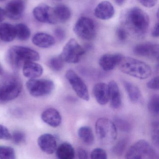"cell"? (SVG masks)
Masks as SVG:
<instances>
[{
  "instance_id": "obj_18",
  "label": "cell",
  "mask_w": 159,
  "mask_h": 159,
  "mask_svg": "<svg viewBox=\"0 0 159 159\" xmlns=\"http://www.w3.org/2000/svg\"><path fill=\"white\" fill-rule=\"evenodd\" d=\"M93 94L97 102L101 105H105L108 102V86L104 83L97 84L93 88Z\"/></svg>"
},
{
  "instance_id": "obj_26",
  "label": "cell",
  "mask_w": 159,
  "mask_h": 159,
  "mask_svg": "<svg viewBox=\"0 0 159 159\" xmlns=\"http://www.w3.org/2000/svg\"><path fill=\"white\" fill-rule=\"evenodd\" d=\"M79 137L85 144L91 145L94 141V136L93 131L88 126H82L78 130Z\"/></svg>"
},
{
  "instance_id": "obj_23",
  "label": "cell",
  "mask_w": 159,
  "mask_h": 159,
  "mask_svg": "<svg viewBox=\"0 0 159 159\" xmlns=\"http://www.w3.org/2000/svg\"><path fill=\"white\" fill-rule=\"evenodd\" d=\"M16 37L15 26L8 23L0 25V39L5 42H11Z\"/></svg>"
},
{
  "instance_id": "obj_40",
  "label": "cell",
  "mask_w": 159,
  "mask_h": 159,
  "mask_svg": "<svg viewBox=\"0 0 159 159\" xmlns=\"http://www.w3.org/2000/svg\"><path fill=\"white\" fill-rule=\"evenodd\" d=\"M55 35L57 39L62 41L65 39L66 32L63 29L61 28H57L55 30Z\"/></svg>"
},
{
  "instance_id": "obj_24",
  "label": "cell",
  "mask_w": 159,
  "mask_h": 159,
  "mask_svg": "<svg viewBox=\"0 0 159 159\" xmlns=\"http://www.w3.org/2000/svg\"><path fill=\"white\" fill-rule=\"evenodd\" d=\"M56 156L60 159H72L75 155V151L71 144L64 142L57 148Z\"/></svg>"
},
{
  "instance_id": "obj_14",
  "label": "cell",
  "mask_w": 159,
  "mask_h": 159,
  "mask_svg": "<svg viewBox=\"0 0 159 159\" xmlns=\"http://www.w3.org/2000/svg\"><path fill=\"white\" fill-rule=\"evenodd\" d=\"M38 145L41 149L47 154L53 153L57 148V142L54 136L50 134H45L38 139Z\"/></svg>"
},
{
  "instance_id": "obj_45",
  "label": "cell",
  "mask_w": 159,
  "mask_h": 159,
  "mask_svg": "<svg viewBox=\"0 0 159 159\" xmlns=\"http://www.w3.org/2000/svg\"><path fill=\"white\" fill-rule=\"evenodd\" d=\"M2 72V69L1 66V65H0V75L1 74Z\"/></svg>"
},
{
  "instance_id": "obj_10",
  "label": "cell",
  "mask_w": 159,
  "mask_h": 159,
  "mask_svg": "<svg viewBox=\"0 0 159 159\" xmlns=\"http://www.w3.org/2000/svg\"><path fill=\"white\" fill-rule=\"evenodd\" d=\"M66 77L78 97L85 101H89V92L82 79L72 70L67 71Z\"/></svg>"
},
{
  "instance_id": "obj_9",
  "label": "cell",
  "mask_w": 159,
  "mask_h": 159,
  "mask_svg": "<svg viewBox=\"0 0 159 159\" xmlns=\"http://www.w3.org/2000/svg\"><path fill=\"white\" fill-rule=\"evenodd\" d=\"M73 31L80 39L85 40H91L95 36V24L91 18L82 16L75 23Z\"/></svg>"
},
{
  "instance_id": "obj_30",
  "label": "cell",
  "mask_w": 159,
  "mask_h": 159,
  "mask_svg": "<svg viewBox=\"0 0 159 159\" xmlns=\"http://www.w3.org/2000/svg\"><path fill=\"white\" fill-rule=\"evenodd\" d=\"M129 139L127 138L120 139L114 146L112 149V152L113 154L118 156L121 155L125 151V149L128 145Z\"/></svg>"
},
{
  "instance_id": "obj_38",
  "label": "cell",
  "mask_w": 159,
  "mask_h": 159,
  "mask_svg": "<svg viewBox=\"0 0 159 159\" xmlns=\"http://www.w3.org/2000/svg\"><path fill=\"white\" fill-rule=\"evenodd\" d=\"M147 87L150 89L154 90H159V77L152 78L147 84Z\"/></svg>"
},
{
  "instance_id": "obj_25",
  "label": "cell",
  "mask_w": 159,
  "mask_h": 159,
  "mask_svg": "<svg viewBox=\"0 0 159 159\" xmlns=\"http://www.w3.org/2000/svg\"><path fill=\"white\" fill-rule=\"evenodd\" d=\"M54 11L58 23H66L71 17V11L66 5L59 4L54 8Z\"/></svg>"
},
{
  "instance_id": "obj_34",
  "label": "cell",
  "mask_w": 159,
  "mask_h": 159,
  "mask_svg": "<svg viewBox=\"0 0 159 159\" xmlns=\"http://www.w3.org/2000/svg\"><path fill=\"white\" fill-rule=\"evenodd\" d=\"M11 139L15 144L19 145L25 141L26 136L22 131H15L12 134Z\"/></svg>"
},
{
  "instance_id": "obj_8",
  "label": "cell",
  "mask_w": 159,
  "mask_h": 159,
  "mask_svg": "<svg viewBox=\"0 0 159 159\" xmlns=\"http://www.w3.org/2000/svg\"><path fill=\"white\" fill-rule=\"evenodd\" d=\"M84 53V49L75 39H71L64 46L60 55L64 62L76 64L80 61Z\"/></svg>"
},
{
  "instance_id": "obj_16",
  "label": "cell",
  "mask_w": 159,
  "mask_h": 159,
  "mask_svg": "<svg viewBox=\"0 0 159 159\" xmlns=\"http://www.w3.org/2000/svg\"><path fill=\"white\" fill-rule=\"evenodd\" d=\"M94 14L98 19L107 20L113 17L115 14V10L111 2L107 1H104L98 4L95 9Z\"/></svg>"
},
{
  "instance_id": "obj_4",
  "label": "cell",
  "mask_w": 159,
  "mask_h": 159,
  "mask_svg": "<svg viewBox=\"0 0 159 159\" xmlns=\"http://www.w3.org/2000/svg\"><path fill=\"white\" fill-rule=\"evenodd\" d=\"M22 82L13 74L3 76L0 80V102L5 103L16 98L22 92Z\"/></svg>"
},
{
  "instance_id": "obj_42",
  "label": "cell",
  "mask_w": 159,
  "mask_h": 159,
  "mask_svg": "<svg viewBox=\"0 0 159 159\" xmlns=\"http://www.w3.org/2000/svg\"><path fill=\"white\" fill-rule=\"evenodd\" d=\"M152 35L154 38H158L159 36V22H157L153 27L152 32Z\"/></svg>"
},
{
  "instance_id": "obj_20",
  "label": "cell",
  "mask_w": 159,
  "mask_h": 159,
  "mask_svg": "<svg viewBox=\"0 0 159 159\" xmlns=\"http://www.w3.org/2000/svg\"><path fill=\"white\" fill-rule=\"evenodd\" d=\"M43 71V68L42 66L34 61L27 62L23 66L24 76L30 79H36L40 77Z\"/></svg>"
},
{
  "instance_id": "obj_5",
  "label": "cell",
  "mask_w": 159,
  "mask_h": 159,
  "mask_svg": "<svg viewBox=\"0 0 159 159\" xmlns=\"http://www.w3.org/2000/svg\"><path fill=\"white\" fill-rule=\"evenodd\" d=\"M95 130L98 140L104 145L111 144L117 139V127L114 122L107 118H101L97 120Z\"/></svg>"
},
{
  "instance_id": "obj_37",
  "label": "cell",
  "mask_w": 159,
  "mask_h": 159,
  "mask_svg": "<svg viewBox=\"0 0 159 159\" xmlns=\"http://www.w3.org/2000/svg\"><path fill=\"white\" fill-rule=\"evenodd\" d=\"M116 36L120 41H125L127 39L128 34L121 26L117 28L116 31Z\"/></svg>"
},
{
  "instance_id": "obj_41",
  "label": "cell",
  "mask_w": 159,
  "mask_h": 159,
  "mask_svg": "<svg viewBox=\"0 0 159 159\" xmlns=\"http://www.w3.org/2000/svg\"><path fill=\"white\" fill-rule=\"evenodd\" d=\"M77 155L79 159H87L88 152L86 150L81 147L78 148L77 151Z\"/></svg>"
},
{
  "instance_id": "obj_33",
  "label": "cell",
  "mask_w": 159,
  "mask_h": 159,
  "mask_svg": "<svg viewBox=\"0 0 159 159\" xmlns=\"http://www.w3.org/2000/svg\"><path fill=\"white\" fill-rule=\"evenodd\" d=\"M151 134L152 142L156 147H159V123L158 121L152 123Z\"/></svg>"
},
{
  "instance_id": "obj_35",
  "label": "cell",
  "mask_w": 159,
  "mask_h": 159,
  "mask_svg": "<svg viewBox=\"0 0 159 159\" xmlns=\"http://www.w3.org/2000/svg\"><path fill=\"white\" fill-rule=\"evenodd\" d=\"M92 159H107V153L105 150L100 148L94 149L91 153Z\"/></svg>"
},
{
  "instance_id": "obj_43",
  "label": "cell",
  "mask_w": 159,
  "mask_h": 159,
  "mask_svg": "<svg viewBox=\"0 0 159 159\" xmlns=\"http://www.w3.org/2000/svg\"><path fill=\"white\" fill-rule=\"evenodd\" d=\"M5 16V11L0 7V23H2L4 20Z\"/></svg>"
},
{
  "instance_id": "obj_28",
  "label": "cell",
  "mask_w": 159,
  "mask_h": 159,
  "mask_svg": "<svg viewBox=\"0 0 159 159\" xmlns=\"http://www.w3.org/2000/svg\"><path fill=\"white\" fill-rule=\"evenodd\" d=\"M114 122L116 127L121 131L128 133L132 130V126L131 123L123 118L119 117H115L114 119Z\"/></svg>"
},
{
  "instance_id": "obj_36",
  "label": "cell",
  "mask_w": 159,
  "mask_h": 159,
  "mask_svg": "<svg viewBox=\"0 0 159 159\" xmlns=\"http://www.w3.org/2000/svg\"><path fill=\"white\" fill-rule=\"evenodd\" d=\"M11 137L12 135L8 128L4 125L0 124V139L9 140L11 139Z\"/></svg>"
},
{
  "instance_id": "obj_31",
  "label": "cell",
  "mask_w": 159,
  "mask_h": 159,
  "mask_svg": "<svg viewBox=\"0 0 159 159\" xmlns=\"http://www.w3.org/2000/svg\"><path fill=\"white\" fill-rule=\"evenodd\" d=\"M148 108L152 114L155 115L159 114V98L158 94L151 96L148 103Z\"/></svg>"
},
{
  "instance_id": "obj_29",
  "label": "cell",
  "mask_w": 159,
  "mask_h": 159,
  "mask_svg": "<svg viewBox=\"0 0 159 159\" xmlns=\"http://www.w3.org/2000/svg\"><path fill=\"white\" fill-rule=\"evenodd\" d=\"M64 60L59 55L51 58L48 62V66L53 71H59L64 67Z\"/></svg>"
},
{
  "instance_id": "obj_22",
  "label": "cell",
  "mask_w": 159,
  "mask_h": 159,
  "mask_svg": "<svg viewBox=\"0 0 159 159\" xmlns=\"http://www.w3.org/2000/svg\"><path fill=\"white\" fill-rule=\"evenodd\" d=\"M124 86L131 102L134 103H140L142 102L143 98L141 92L136 85L130 82L125 81Z\"/></svg>"
},
{
  "instance_id": "obj_21",
  "label": "cell",
  "mask_w": 159,
  "mask_h": 159,
  "mask_svg": "<svg viewBox=\"0 0 159 159\" xmlns=\"http://www.w3.org/2000/svg\"><path fill=\"white\" fill-rule=\"evenodd\" d=\"M32 42L36 46L40 48H48L55 43L54 38L45 33H38L33 37Z\"/></svg>"
},
{
  "instance_id": "obj_2",
  "label": "cell",
  "mask_w": 159,
  "mask_h": 159,
  "mask_svg": "<svg viewBox=\"0 0 159 159\" xmlns=\"http://www.w3.org/2000/svg\"><path fill=\"white\" fill-rule=\"evenodd\" d=\"M118 66L123 73L140 80L148 79L152 74L151 68L148 64L128 57H123Z\"/></svg>"
},
{
  "instance_id": "obj_44",
  "label": "cell",
  "mask_w": 159,
  "mask_h": 159,
  "mask_svg": "<svg viewBox=\"0 0 159 159\" xmlns=\"http://www.w3.org/2000/svg\"><path fill=\"white\" fill-rule=\"evenodd\" d=\"M115 3L119 6H122L125 2V0H114Z\"/></svg>"
},
{
  "instance_id": "obj_27",
  "label": "cell",
  "mask_w": 159,
  "mask_h": 159,
  "mask_svg": "<svg viewBox=\"0 0 159 159\" xmlns=\"http://www.w3.org/2000/svg\"><path fill=\"white\" fill-rule=\"evenodd\" d=\"M16 37L20 40L26 41L29 39L30 31L27 26L25 24H18L15 26Z\"/></svg>"
},
{
  "instance_id": "obj_7",
  "label": "cell",
  "mask_w": 159,
  "mask_h": 159,
  "mask_svg": "<svg viewBox=\"0 0 159 159\" xmlns=\"http://www.w3.org/2000/svg\"><path fill=\"white\" fill-rule=\"evenodd\" d=\"M28 91L32 96L41 97L50 94L55 88L52 81L46 79H30L26 83Z\"/></svg>"
},
{
  "instance_id": "obj_12",
  "label": "cell",
  "mask_w": 159,
  "mask_h": 159,
  "mask_svg": "<svg viewBox=\"0 0 159 159\" xmlns=\"http://www.w3.org/2000/svg\"><path fill=\"white\" fill-rule=\"evenodd\" d=\"M134 52L139 56L158 60L159 46L158 44L152 43H143L135 46Z\"/></svg>"
},
{
  "instance_id": "obj_17",
  "label": "cell",
  "mask_w": 159,
  "mask_h": 159,
  "mask_svg": "<svg viewBox=\"0 0 159 159\" xmlns=\"http://www.w3.org/2000/svg\"><path fill=\"white\" fill-rule=\"evenodd\" d=\"M41 118L44 122L53 127L59 126L62 121V117L59 111L52 108L44 110L42 114Z\"/></svg>"
},
{
  "instance_id": "obj_1",
  "label": "cell",
  "mask_w": 159,
  "mask_h": 159,
  "mask_svg": "<svg viewBox=\"0 0 159 159\" xmlns=\"http://www.w3.org/2000/svg\"><path fill=\"white\" fill-rule=\"evenodd\" d=\"M121 26L134 39H145L148 32L150 19L148 15L138 7L126 9L120 17Z\"/></svg>"
},
{
  "instance_id": "obj_32",
  "label": "cell",
  "mask_w": 159,
  "mask_h": 159,
  "mask_svg": "<svg viewBox=\"0 0 159 159\" xmlns=\"http://www.w3.org/2000/svg\"><path fill=\"white\" fill-rule=\"evenodd\" d=\"M15 151L12 148L8 146H0V159H15Z\"/></svg>"
},
{
  "instance_id": "obj_13",
  "label": "cell",
  "mask_w": 159,
  "mask_h": 159,
  "mask_svg": "<svg viewBox=\"0 0 159 159\" xmlns=\"http://www.w3.org/2000/svg\"><path fill=\"white\" fill-rule=\"evenodd\" d=\"M25 10V3L22 0H13L7 4L5 15L10 19L18 20L23 16Z\"/></svg>"
},
{
  "instance_id": "obj_3",
  "label": "cell",
  "mask_w": 159,
  "mask_h": 159,
  "mask_svg": "<svg viewBox=\"0 0 159 159\" xmlns=\"http://www.w3.org/2000/svg\"><path fill=\"white\" fill-rule=\"evenodd\" d=\"M40 58L38 52L23 46H13L8 51V62L15 70L21 68L27 62L39 61Z\"/></svg>"
},
{
  "instance_id": "obj_19",
  "label": "cell",
  "mask_w": 159,
  "mask_h": 159,
  "mask_svg": "<svg viewBox=\"0 0 159 159\" xmlns=\"http://www.w3.org/2000/svg\"><path fill=\"white\" fill-rule=\"evenodd\" d=\"M108 86L109 100L111 107L114 109H118L121 105V97L118 84L114 81L110 82Z\"/></svg>"
},
{
  "instance_id": "obj_15",
  "label": "cell",
  "mask_w": 159,
  "mask_h": 159,
  "mask_svg": "<svg viewBox=\"0 0 159 159\" xmlns=\"http://www.w3.org/2000/svg\"><path fill=\"white\" fill-rule=\"evenodd\" d=\"M123 57L119 53L106 54L100 57L98 63L103 70L111 71L118 66Z\"/></svg>"
},
{
  "instance_id": "obj_46",
  "label": "cell",
  "mask_w": 159,
  "mask_h": 159,
  "mask_svg": "<svg viewBox=\"0 0 159 159\" xmlns=\"http://www.w3.org/2000/svg\"><path fill=\"white\" fill-rule=\"evenodd\" d=\"M4 1V0H0V1Z\"/></svg>"
},
{
  "instance_id": "obj_39",
  "label": "cell",
  "mask_w": 159,
  "mask_h": 159,
  "mask_svg": "<svg viewBox=\"0 0 159 159\" xmlns=\"http://www.w3.org/2000/svg\"><path fill=\"white\" fill-rule=\"evenodd\" d=\"M144 7L148 8L154 7L158 3V0H137Z\"/></svg>"
},
{
  "instance_id": "obj_6",
  "label": "cell",
  "mask_w": 159,
  "mask_h": 159,
  "mask_svg": "<svg viewBox=\"0 0 159 159\" xmlns=\"http://www.w3.org/2000/svg\"><path fill=\"white\" fill-rule=\"evenodd\" d=\"M125 158L128 159H157L159 156L149 142L141 139L130 147L125 154Z\"/></svg>"
},
{
  "instance_id": "obj_11",
  "label": "cell",
  "mask_w": 159,
  "mask_h": 159,
  "mask_svg": "<svg viewBox=\"0 0 159 159\" xmlns=\"http://www.w3.org/2000/svg\"><path fill=\"white\" fill-rule=\"evenodd\" d=\"M33 15L39 22L43 23L55 25L58 23L54 8L46 4H40L33 10Z\"/></svg>"
}]
</instances>
